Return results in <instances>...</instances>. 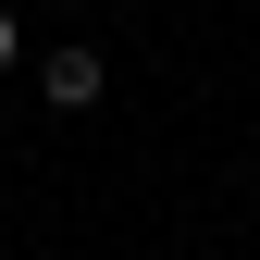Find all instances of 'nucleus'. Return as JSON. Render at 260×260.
<instances>
[{
	"label": "nucleus",
	"instance_id": "1",
	"mask_svg": "<svg viewBox=\"0 0 260 260\" xmlns=\"http://www.w3.org/2000/svg\"><path fill=\"white\" fill-rule=\"evenodd\" d=\"M38 87H50V112H87V100H100V50H50Z\"/></svg>",
	"mask_w": 260,
	"mask_h": 260
},
{
	"label": "nucleus",
	"instance_id": "2",
	"mask_svg": "<svg viewBox=\"0 0 260 260\" xmlns=\"http://www.w3.org/2000/svg\"><path fill=\"white\" fill-rule=\"evenodd\" d=\"M13 50H25V25H13V13H0V75H13Z\"/></svg>",
	"mask_w": 260,
	"mask_h": 260
}]
</instances>
